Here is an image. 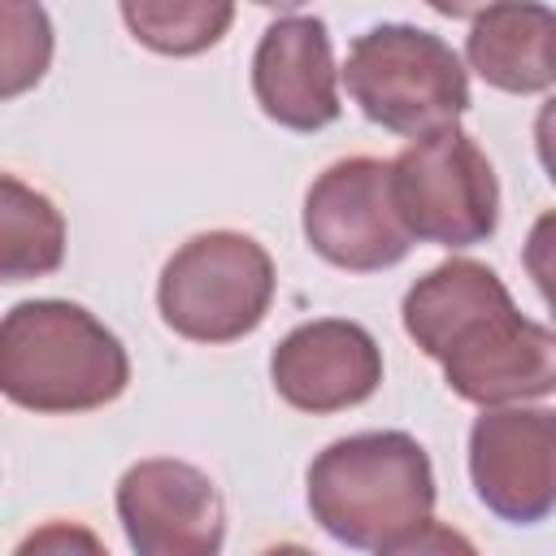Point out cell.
<instances>
[{
  "instance_id": "cell-1",
  "label": "cell",
  "mask_w": 556,
  "mask_h": 556,
  "mask_svg": "<svg viewBox=\"0 0 556 556\" xmlns=\"http://www.w3.org/2000/svg\"><path fill=\"white\" fill-rule=\"evenodd\" d=\"M408 334L447 369V387L473 404L556 391V334L513 313L500 278L473 261L439 265L404 300Z\"/></svg>"
},
{
  "instance_id": "cell-2",
  "label": "cell",
  "mask_w": 556,
  "mask_h": 556,
  "mask_svg": "<svg viewBox=\"0 0 556 556\" xmlns=\"http://www.w3.org/2000/svg\"><path fill=\"white\" fill-rule=\"evenodd\" d=\"M308 504L317 521L348 547H421L434 504L426 452L395 430L339 439L308 469Z\"/></svg>"
},
{
  "instance_id": "cell-3",
  "label": "cell",
  "mask_w": 556,
  "mask_h": 556,
  "mask_svg": "<svg viewBox=\"0 0 556 556\" xmlns=\"http://www.w3.org/2000/svg\"><path fill=\"white\" fill-rule=\"evenodd\" d=\"M0 387L39 413H78L126 387L122 343L78 304H17L0 330Z\"/></svg>"
},
{
  "instance_id": "cell-4",
  "label": "cell",
  "mask_w": 556,
  "mask_h": 556,
  "mask_svg": "<svg viewBox=\"0 0 556 556\" xmlns=\"http://www.w3.org/2000/svg\"><path fill=\"white\" fill-rule=\"evenodd\" d=\"M343 78L361 113L395 135L421 139L447 130L469 104L456 52L413 26H378L361 35L348 52Z\"/></svg>"
},
{
  "instance_id": "cell-5",
  "label": "cell",
  "mask_w": 556,
  "mask_h": 556,
  "mask_svg": "<svg viewBox=\"0 0 556 556\" xmlns=\"http://www.w3.org/2000/svg\"><path fill=\"white\" fill-rule=\"evenodd\" d=\"M391 195L413 239L469 248L495 230V174L456 126L421 135L400 152Z\"/></svg>"
},
{
  "instance_id": "cell-6",
  "label": "cell",
  "mask_w": 556,
  "mask_h": 556,
  "mask_svg": "<svg viewBox=\"0 0 556 556\" xmlns=\"http://www.w3.org/2000/svg\"><path fill=\"white\" fill-rule=\"evenodd\" d=\"M274 295L269 256L243 235H200L191 239L161 278L165 321L204 343H226L248 334Z\"/></svg>"
},
{
  "instance_id": "cell-7",
  "label": "cell",
  "mask_w": 556,
  "mask_h": 556,
  "mask_svg": "<svg viewBox=\"0 0 556 556\" xmlns=\"http://www.w3.org/2000/svg\"><path fill=\"white\" fill-rule=\"evenodd\" d=\"M308 243L343 269H382L404 261L413 230L391 195V165L356 156L317 178L304 208Z\"/></svg>"
},
{
  "instance_id": "cell-8",
  "label": "cell",
  "mask_w": 556,
  "mask_h": 556,
  "mask_svg": "<svg viewBox=\"0 0 556 556\" xmlns=\"http://www.w3.org/2000/svg\"><path fill=\"white\" fill-rule=\"evenodd\" d=\"M478 500L504 521L556 508V413H486L469 439Z\"/></svg>"
},
{
  "instance_id": "cell-9",
  "label": "cell",
  "mask_w": 556,
  "mask_h": 556,
  "mask_svg": "<svg viewBox=\"0 0 556 556\" xmlns=\"http://www.w3.org/2000/svg\"><path fill=\"white\" fill-rule=\"evenodd\" d=\"M117 508L135 552H217L222 543V500L204 473L174 460L135 465L122 478Z\"/></svg>"
},
{
  "instance_id": "cell-10",
  "label": "cell",
  "mask_w": 556,
  "mask_h": 556,
  "mask_svg": "<svg viewBox=\"0 0 556 556\" xmlns=\"http://www.w3.org/2000/svg\"><path fill=\"white\" fill-rule=\"evenodd\" d=\"M382 378L374 339L352 321H313L274 352V387L308 413L361 404Z\"/></svg>"
},
{
  "instance_id": "cell-11",
  "label": "cell",
  "mask_w": 556,
  "mask_h": 556,
  "mask_svg": "<svg viewBox=\"0 0 556 556\" xmlns=\"http://www.w3.org/2000/svg\"><path fill=\"white\" fill-rule=\"evenodd\" d=\"M256 100L261 109L291 130H317L339 117L330 39L317 17L274 22L256 48Z\"/></svg>"
},
{
  "instance_id": "cell-12",
  "label": "cell",
  "mask_w": 556,
  "mask_h": 556,
  "mask_svg": "<svg viewBox=\"0 0 556 556\" xmlns=\"http://www.w3.org/2000/svg\"><path fill=\"white\" fill-rule=\"evenodd\" d=\"M465 52L491 87L539 91L556 78V13L530 0H500L473 22Z\"/></svg>"
},
{
  "instance_id": "cell-13",
  "label": "cell",
  "mask_w": 556,
  "mask_h": 556,
  "mask_svg": "<svg viewBox=\"0 0 556 556\" xmlns=\"http://www.w3.org/2000/svg\"><path fill=\"white\" fill-rule=\"evenodd\" d=\"M122 13L139 43L169 56H191L222 39L235 0H122Z\"/></svg>"
},
{
  "instance_id": "cell-14",
  "label": "cell",
  "mask_w": 556,
  "mask_h": 556,
  "mask_svg": "<svg viewBox=\"0 0 556 556\" xmlns=\"http://www.w3.org/2000/svg\"><path fill=\"white\" fill-rule=\"evenodd\" d=\"M526 265L543 291V300L552 304L556 313V213L539 217L534 230H530V243H526Z\"/></svg>"
},
{
  "instance_id": "cell-15",
  "label": "cell",
  "mask_w": 556,
  "mask_h": 556,
  "mask_svg": "<svg viewBox=\"0 0 556 556\" xmlns=\"http://www.w3.org/2000/svg\"><path fill=\"white\" fill-rule=\"evenodd\" d=\"M539 156L547 165V178L556 182V100H547L539 113Z\"/></svg>"
},
{
  "instance_id": "cell-16",
  "label": "cell",
  "mask_w": 556,
  "mask_h": 556,
  "mask_svg": "<svg viewBox=\"0 0 556 556\" xmlns=\"http://www.w3.org/2000/svg\"><path fill=\"white\" fill-rule=\"evenodd\" d=\"M439 13H447V17H473V13H486L491 4H500V0H430Z\"/></svg>"
},
{
  "instance_id": "cell-17",
  "label": "cell",
  "mask_w": 556,
  "mask_h": 556,
  "mask_svg": "<svg viewBox=\"0 0 556 556\" xmlns=\"http://www.w3.org/2000/svg\"><path fill=\"white\" fill-rule=\"evenodd\" d=\"M261 4H300V0H261Z\"/></svg>"
}]
</instances>
